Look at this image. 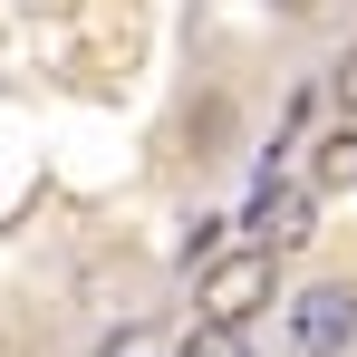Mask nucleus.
Segmentation results:
<instances>
[{
	"instance_id": "1",
	"label": "nucleus",
	"mask_w": 357,
	"mask_h": 357,
	"mask_svg": "<svg viewBox=\"0 0 357 357\" xmlns=\"http://www.w3.org/2000/svg\"><path fill=\"white\" fill-rule=\"evenodd\" d=\"M271 299H280V251H261V241L203 261V280H193V309H203L213 328H251Z\"/></svg>"
},
{
	"instance_id": "2",
	"label": "nucleus",
	"mask_w": 357,
	"mask_h": 357,
	"mask_svg": "<svg viewBox=\"0 0 357 357\" xmlns=\"http://www.w3.org/2000/svg\"><path fill=\"white\" fill-rule=\"evenodd\" d=\"M357 348V280H309L290 299V357H348Z\"/></svg>"
},
{
	"instance_id": "3",
	"label": "nucleus",
	"mask_w": 357,
	"mask_h": 357,
	"mask_svg": "<svg viewBox=\"0 0 357 357\" xmlns=\"http://www.w3.org/2000/svg\"><path fill=\"white\" fill-rule=\"evenodd\" d=\"M251 222H261V251H299V241L319 232V193H280V203H271V193H261V203H251Z\"/></svg>"
},
{
	"instance_id": "4",
	"label": "nucleus",
	"mask_w": 357,
	"mask_h": 357,
	"mask_svg": "<svg viewBox=\"0 0 357 357\" xmlns=\"http://www.w3.org/2000/svg\"><path fill=\"white\" fill-rule=\"evenodd\" d=\"M309 193H357V126H328L309 145Z\"/></svg>"
},
{
	"instance_id": "5",
	"label": "nucleus",
	"mask_w": 357,
	"mask_h": 357,
	"mask_svg": "<svg viewBox=\"0 0 357 357\" xmlns=\"http://www.w3.org/2000/svg\"><path fill=\"white\" fill-rule=\"evenodd\" d=\"M222 251H232V222H222V213L183 222V241H174V261H183V271H203V261H222Z\"/></svg>"
},
{
	"instance_id": "6",
	"label": "nucleus",
	"mask_w": 357,
	"mask_h": 357,
	"mask_svg": "<svg viewBox=\"0 0 357 357\" xmlns=\"http://www.w3.org/2000/svg\"><path fill=\"white\" fill-rule=\"evenodd\" d=\"M174 357H251V328H213V319H193Z\"/></svg>"
},
{
	"instance_id": "7",
	"label": "nucleus",
	"mask_w": 357,
	"mask_h": 357,
	"mask_svg": "<svg viewBox=\"0 0 357 357\" xmlns=\"http://www.w3.org/2000/svg\"><path fill=\"white\" fill-rule=\"evenodd\" d=\"M328 97H338V126H357V49L328 68Z\"/></svg>"
},
{
	"instance_id": "8",
	"label": "nucleus",
	"mask_w": 357,
	"mask_h": 357,
	"mask_svg": "<svg viewBox=\"0 0 357 357\" xmlns=\"http://www.w3.org/2000/svg\"><path fill=\"white\" fill-rule=\"evenodd\" d=\"M271 10H280V20H319L328 0H271Z\"/></svg>"
}]
</instances>
